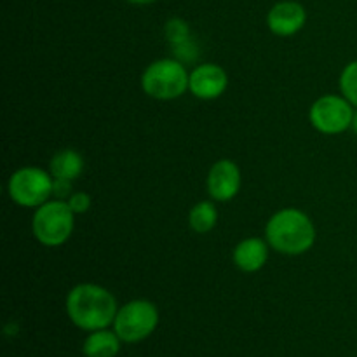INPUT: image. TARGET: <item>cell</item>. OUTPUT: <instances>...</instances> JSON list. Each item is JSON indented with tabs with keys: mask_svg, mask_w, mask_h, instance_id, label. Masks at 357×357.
<instances>
[{
	"mask_svg": "<svg viewBox=\"0 0 357 357\" xmlns=\"http://www.w3.org/2000/svg\"><path fill=\"white\" fill-rule=\"evenodd\" d=\"M117 312V300L103 286L84 282L70 289L66 296V314L84 331L105 330L114 324Z\"/></svg>",
	"mask_w": 357,
	"mask_h": 357,
	"instance_id": "obj_1",
	"label": "cell"
},
{
	"mask_svg": "<svg viewBox=\"0 0 357 357\" xmlns=\"http://www.w3.org/2000/svg\"><path fill=\"white\" fill-rule=\"evenodd\" d=\"M268 246L282 255L307 253L316 243V227L300 209L286 208L275 213L265 227Z\"/></svg>",
	"mask_w": 357,
	"mask_h": 357,
	"instance_id": "obj_2",
	"label": "cell"
},
{
	"mask_svg": "<svg viewBox=\"0 0 357 357\" xmlns=\"http://www.w3.org/2000/svg\"><path fill=\"white\" fill-rule=\"evenodd\" d=\"M75 213L65 201H47L38 206L33 215L31 229L37 241L44 246L58 248L70 239L73 232Z\"/></svg>",
	"mask_w": 357,
	"mask_h": 357,
	"instance_id": "obj_3",
	"label": "cell"
},
{
	"mask_svg": "<svg viewBox=\"0 0 357 357\" xmlns=\"http://www.w3.org/2000/svg\"><path fill=\"white\" fill-rule=\"evenodd\" d=\"M190 75L178 59H159L146 66L142 75V87L150 98L160 101L176 100L188 89Z\"/></svg>",
	"mask_w": 357,
	"mask_h": 357,
	"instance_id": "obj_4",
	"label": "cell"
},
{
	"mask_svg": "<svg viewBox=\"0 0 357 357\" xmlns=\"http://www.w3.org/2000/svg\"><path fill=\"white\" fill-rule=\"evenodd\" d=\"M159 310L149 300H132L121 307L114 321V331L126 344H136L155 331Z\"/></svg>",
	"mask_w": 357,
	"mask_h": 357,
	"instance_id": "obj_5",
	"label": "cell"
},
{
	"mask_svg": "<svg viewBox=\"0 0 357 357\" xmlns=\"http://www.w3.org/2000/svg\"><path fill=\"white\" fill-rule=\"evenodd\" d=\"M54 178L40 167H21L10 176L7 190L10 199L21 208H38L52 195Z\"/></svg>",
	"mask_w": 357,
	"mask_h": 357,
	"instance_id": "obj_6",
	"label": "cell"
},
{
	"mask_svg": "<svg viewBox=\"0 0 357 357\" xmlns=\"http://www.w3.org/2000/svg\"><path fill=\"white\" fill-rule=\"evenodd\" d=\"M352 107L354 105L345 96L326 94L314 101L310 107V122L323 135H340L352 128V121H354Z\"/></svg>",
	"mask_w": 357,
	"mask_h": 357,
	"instance_id": "obj_7",
	"label": "cell"
},
{
	"mask_svg": "<svg viewBox=\"0 0 357 357\" xmlns=\"http://www.w3.org/2000/svg\"><path fill=\"white\" fill-rule=\"evenodd\" d=\"M239 188L241 171L234 160L222 159L213 164L208 174V192L215 201H230L239 194Z\"/></svg>",
	"mask_w": 357,
	"mask_h": 357,
	"instance_id": "obj_8",
	"label": "cell"
},
{
	"mask_svg": "<svg viewBox=\"0 0 357 357\" xmlns=\"http://www.w3.org/2000/svg\"><path fill=\"white\" fill-rule=\"evenodd\" d=\"M227 86H229L227 72L215 63L197 66L188 79V89L201 100H216L225 93Z\"/></svg>",
	"mask_w": 357,
	"mask_h": 357,
	"instance_id": "obj_9",
	"label": "cell"
},
{
	"mask_svg": "<svg viewBox=\"0 0 357 357\" xmlns=\"http://www.w3.org/2000/svg\"><path fill=\"white\" fill-rule=\"evenodd\" d=\"M307 21V10L302 3L293 0L278 2L267 14V24L271 31L279 37H291L298 33Z\"/></svg>",
	"mask_w": 357,
	"mask_h": 357,
	"instance_id": "obj_10",
	"label": "cell"
},
{
	"mask_svg": "<svg viewBox=\"0 0 357 357\" xmlns=\"http://www.w3.org/2000/svg\"><path fill=\"white\" fill-rule=\"evenodd\" d=\"M268 258V246L260 237H250L241 241L234 250V264L243 272L253 274L264 268Z\"/></svg>",
	"mask_w": 357,
	"mask_h": 357,
	"instance_id": "obj_11",
	"label": "cell"
},
{
	"mask_svg": "<svg viewBox=\"0 0 357 357\" xmlns=\"http://www.w3.org/2000/svg\"><path fill=\"white\" fill-rule=\"evenodd\" d=\"M121 342L115 331L105 328V330L91 331L84 342L82 351L86 357H115L121 351Z\"/></svg>",
	"mask_w": 357,
	"mask_h": 357,
	"instance_id": "obj_12",
	"label": "cell"
},
{
	"mask_svg": "<svg viewBox=\"0 0 357 357\" xmlns=\"http://www.w3.org/2000/svg\"><path fill=\"white\" fill-rule=\"evenodd\" d=\"M84 171V159L77 150L65 149L59 150L49 162V173L52 178L73 181L79 178Z\"/></svg>",
	"mask_w": 357,
	"mask_h": 357,
	"instance_id": "obj_13",
	"label": "cell"
},
{
	"mask_svg": "<svg viewBox=\"0 0 357 357\" xmlns=\"http://www.w3.org/2000/svg\"><path fill=\"white\" fill-rule=\"evenodd\" d=\"M216 222H218V209L209 201L197 202L188 215V225L197 234H208L209 230L215 229Z\"/></svg>",
	"mask_w": 357,
	"mask_h": 357,
	"instance_id": "obj_14",
	"label": "cell"
},
{
	"mask_svg": "<svg viewBox=\"0 0 357 357\" xmlns=\"http://www.w3.org/2000/svg\"><path fill=\"white\" fill-rule=\"evenodd\" d=\"M342 94L357 107V59L349 63L340 75Z\"/></svg>",
	"mask_w": 357,
	"mask_h": 357,
	"instance_id": "obj_15",
	"label": "cell"
},
{
	"mask_svg": "<svg viewBox=\"0 0 357 357\" xmlns=\"http://www.w3.org/2000/svg\"><path fill=\"white\" fill-rule=\"evenodd\" d=\"M166 38L171 45L181 44V42L190 40V26L181 17H173L166 23Z\"/></svg>",
	"mask_w": 357,
	"mask_h": 357,
	"instance_id": "obj_16",
	"label": "cell"
},
{
	"mask_svg": "<svg viewBox=\"0 0 357 357\" xmlns=\"http://www.w3.org/2000/svg\"><path fill=\"white\" fill-rule=\"evenodd\" d=\"M66 202L75 215H82V213L89 211L91 208V197L86 192H75V194L70 195Z\"/></svg>",
	"mask_w": 357,
	"mask_h": 357,
	"instance_id": "obj_17",
	"label": "cell"
},
{
	"mask_svg": "<svg viewBox=\"0 0 357 357\" xmlns=\"http://www.w3.org/2000/svg\"><path fill=\"white\" fill-rule=\"evenodd\" d=\"M173 51H174V56L178 58V61L181 59V63L192 61L194 58H197V47H195V44L192 42V38L187 42H181V44L173 45Z\"/></svg>",
	"mask_w": 357,
	"mask_h": 357,
	"instance_id": "obj_18",
	"label": "cell"
},
{
	"mask_svg": "<svg viewBox=\"0 0 357 357\" xmlns=\"http://www.w3.org/2000/svg\"><path fill=\"white\" fill-rule=\"evenodd\" d=\"M70 192H72V181L54 178V183H52V195H56V199L63 201L65 197H70V195H72Z\"/></svg>",
	"mask_w": 357,
	"mask_h": 357,
	"instance_id": "obj_19",
	"label": "cell"
},
{
	"mask_svg": "<svg viewBox=\"0 0 357 357\" xmlns=\"http://www.w3.org/2000/svg\"><path fill=\"white\" fill-rule=\"evenodd\" d=\"M128 2L136 3V6H146V3H152L155 2V0H128Z\"/></svg>",
	"mask_w": 357,
	"mask_h": 357,
	"instance_id": "obj_20",
	"label": "cell"
},
{
	"mask_svg": "<svg viewBox=\"0 0 357 357\" xmlns=\"http://www.w3.org/2000/svg\"><path fill=\"white\" fill-rule=\"evenodd\" d=\"M352 129H354V132L357 135V112L354 114V121H352Z\"/></svg>",
	"mask_w": 357,
	"mask_h": 357,
	"instance_id": "obj_21",
	"label": "cell"
}]
</instances>
